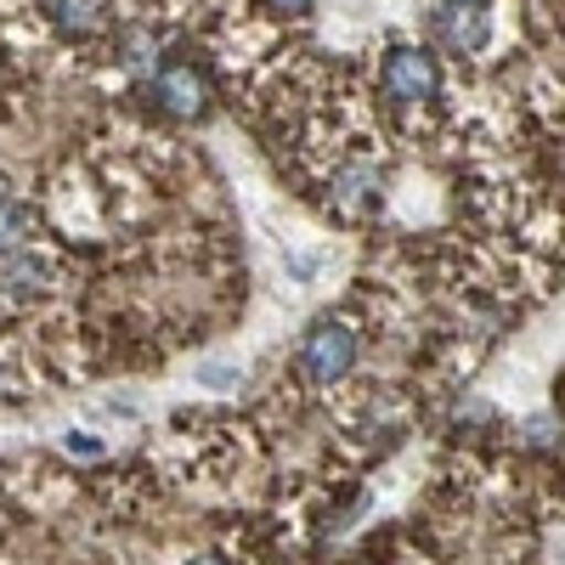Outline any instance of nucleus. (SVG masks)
Segmentation results:
<instances>
[{
	"label": "nucleus",
	"mask_w": 565,
	"mask_h": 565,
	"mask_svg": "<svg viewBox=\"0 0 565 565\" xmlns=\"http://www.w3.org/2000/svg\"><path fill=\"white\" fill-rule=\"evenodd\" d=\"M29 238H34V215H29L18 199H0V260L23 255Z\"/></svg>",
	"instance_id": "nucleus-8"
},
{
	"label": "nucleus",
	"mask_w": 565,
	"mask_h": 565,
	"mask_svg": "<svg viewBox=\"0 0 565 565\" xmlns=\"http://www.w3.org/2000/svg\"><path fill=\"white\" fill-rule=\"evenodd\" d=\"M328 193H334V204H340L345 215H362V210L380 204V193H385V170L373 164V159H351V164L334 170Z\"/></svg>",
	"instance_id": "nucleus-5"
},
{
	"label": "nucleus",
	"mask_w": 565,
	"mask_h": 565,
	"mask_svg": "<svg viewBox=\"0 0 565 565\" xmlns=\"http://www.w3.org/2000/svg\"><path fill=\"white\" fill-rule=\"evenodd\" d=\"M153 52H159V40L148 29H125V63L130 68H153Z\"/></svg>",
	"instance_id": "nucleus-9"
},
{
	"label": "nucleus",
	"mask_w": 565,
	"mask_h": 565,
	"mask_svg": "<svg viewBox=\"0 0 565 565\" xmlns=\"http://www.w3.org/2000/svg\"><path fill=\"white\" fill-rule=\"evenodd\" d=\"M380 85H385V97L413 108V103H430L441 90V68H436L430 52H418V45H391L385 68H380Z\"/></svg>",
	"instance_id": "nucleus-2"
},
{
	"label": "nucleus",
	"mask_w": 565,
	"mask_h": 565,
	"mask_svg": "<svg viewBox=\"0 0 565 565\" xmlns=\"http://www.w3.org/2000/svg\"><path fill=\"white\" fill-rule=\"evenodd\" d=\"M199 380H204L210 391H232V385H238V367H226V362H210V367L199 373Z\"/></svg>",
	"instance_id": "nucleus-10"
},
{
	"label": "nucleus",
	"mask_w": 565,
	"mask_h": 565,
	"mask_svg": "<svg viewBox=\"0 0 565 565\" xmlns=\"http://www.w3.org/2000/svg\"><path fill=\"white\" fill-rule=\"evenodd\" d=\"M193 565H226V559H221V554H204V559H193Z\"/></svg>",
	"instance_id": "nucleus-12"
},
{
	"label": "nucleus",
	"mask_w": 565,
	"mask_h": 565,
	"mask_svg": "<svg viewBox=\"0 0 565 565\" xmlns=\"http://www.w3.org/2000/svg\"><path fill=\"white\" fill-rule=\"evenodd\" d=\"M430 29H436V40L447 45V52L469 57L492 40V12L481 7V0H447V7L430 18Z\"/></svg>",
	"instance_id": "nucleus-4"
},
{
	"label": "nucleus",
	"mask_w": 565,
	"mask_h": 565,
	"mask_svg": "<svg viewBox=\"0 0 565 565\" xmlns=\"http://www.w3.org/2000/svg\"><path fill=\"white\" fill-rule=\"evenodd\" d=\"M266 7H271V12H282V18H306V12L317 7V0H266Z\"/></svg>",
	"instance_id": "nucleus-11"
},
{
	"label": "nucleus",
	"mask_w": 565,
	"mask_h": 565,
	"mask_svg": "<svg viewBox=\"0 0 565 565\" xmlns=\"http://www.w3.org/2000/svg\"><path fill=\"white\" fill-rule=\"evenodd\" d=\"M45 18L57 23V34L85 40V34H97L108 23V7L103 0H45Z\"/></svg>",
	"instance_id": "nucleus-7"
},
{
	"label": "nucleus",
	"mask_w": 565,
	"mask_h": 565,
	"mask_svg": "<svg viewBox=\"0 0 565 565\" xmlns=\"http://www.w3.org/2000/svg\"><path fill=\"white\" fill-rule=\"evenodd\" d=\"M0 289H7L12 300H34V295H52L57 289V266L52 255H40L34 244L12 260H0Z\"/></svg>",
	"instance_id": "nucleus-6"
},
{
	"label": "nucleus",
	"mask_w": 565,
	"mask_h": 565,
	"mask_svg": "<svg viewBox=\"0 0 565 565\" xmlns=\"http://www.w3.org/2000/svg\"><path fill=\"white\" fill-rule=\"evenodd\" d=\"M295 362H300V373H306L311 385H334V380H345L351 362H356V328L340 322V317L311 322V328H306V340H300V351H295Z\"/></svg>",
	"instance_id": "nucleus-1"
},
{
	"label": "nucleus",
	"mask_w": 565,
	"mask_h": 565,
	"mask_svg": "<svg viewBox=\"0 0 565 565\" xmlns=\"http://www.w3.org/2000/svg\"><path fill=\"white\" fill-rule=\"evenodd\" d=\"M148 103L170 119H204L210 108V79L193 68V63H164L153 79H148Z\"/></svg>",
	"instance_id": "nucleus-3"
}]
</instances>
